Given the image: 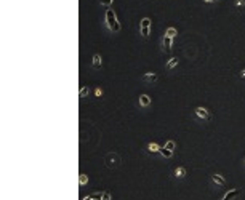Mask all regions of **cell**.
Returning <instances> with one entry per match:
<instances>
[{"mask_svg":"<svg viewBox=\"0 0 245 200\" xmlns=\"http://www.w3.org/2000/svg\"><path fill=\"white\" fill-rule=\"evenodd\" d=\"M103 200H111V194H109V192H104V195H103Z\"/></svg>","mask_w":245,"mask_h":200,"instance_id":"21","label":"cell"},{"mask_svg":"<svg viewBox=\"0 0 245 200\" xmlns=\"http://www.w3.org/2000/svg\"><path fill=\"white\" fill-rule=\"evenodd\" d=\"M88 182V178H87V175H83V173H80V176H79V184L80 186H85Z\"/></svg>","mask_w":245,"mask_h":200,"instance_id":"11","label":"cell"},{"mask_svg":"<svg viewBox=\"0 0 245 200\" xmlns=\"http://www.w3.org/2000/svg\"><path fill=\"white\" fill-rule=\"evenodd\" d=\"M236 5H237V6H244L245 2H244V0H236Z\"/></svg>","mask_w":245,"mask_h":200,"instance_id":"22","label":"cell"},{"mask_svg":"<svg viewBox=\"0 0 245 200\" xmlns=\"http://www.w3.org/2000/svg\"><path fill=\"white\" fill-rule=\"evenodd\" d=\"M165 35H168V37H175L176 35V29L175 27H168L165 30Z\"/></svg>","mask_w":245,"mask_h":200,"instance_id":"17","label":"cell"},{"mask_svg":"<svg viewBox=\"0 0 245 200\" xmlns=\"http://www.w3.org/2000/svg\"><path fill=\"white\" fill-rule=\"evenodd\" d=\"M82 200H93V199H91V197H90V195H87V197H83V199H82Z\"/></svg>","mask_w":245,"mask_h":200,"instance_id":"23","label":"cell"},{"mask_svg":"<svg viewBox=\"0 0 245 200\" xmlns=\"http://www.w3.org/2000/svg\"><path fill=\"white\" fill-rule=\"evenodd\" d=\"M95 94H96L98 98L103 96V90H101V88H96V90H95Z\"/></svg>","mask_w":245,"mask_h":200,"instance_id":"20","label":"cell"},{"mask_svg":"<svg viewBox=\"0 0 245 200\" xmlns=\"http://www.w3.org/2000/svg\"><path fill=\"white\" fill-rule=\"evenodd\" d=\"M139 104L144 106V107H148L149 104H151V98H149L148 94H141V96H139Z\"/></svg>","mask_w":245,"mask_h":200,"instance_id":"7","label":"cell"},{"mask_svg":"<svg viewBox=\"0 0 245 200\" xmlns=\"http://www.w3.org/2000/svg\"><path fill=\"white\" fill-rule=\"evenodd\" d=\"M103 195H104V192H95V194H91L90 197L93 200H103Z\"/></svg>","mask_w":245,"mask_h":200,"instance_id":"15","label":"cell"},{"mask_svg":"<svg viewBox=\"0 0 245 200\" xmlns=\"http://www.w3.org/2000/svg\"><path fill=\"white\" fill-rule=\"evenodd\" d=\"M148 149H149V152H160V147H159L155 143H149L148 144Z\"/></svg>","mask_w":245,"mask_h":200,"instance_id":"10","label":"cell"},{"mask_svg":"<svg viewBox=\"0 0 245 200\" xmlns=\"http://www.w3.org/2000/svg\"><path fill=\"white\" fill-rule=\"evenodd\" d=\"M242 77H245V70H242Z\"/></svg>","mask_w":245,"mask_h":200,"instance_id":"25","label":"cell"},{"mask_svg":"<svg viewBox=\"0 0 245 200\" xmlns=\"http://www.w3.org/2000/svg\"><path fill=\"white\" fill-rule=\"evenodd\" d=\"M162 43H163V50H165V51H170V50H172V43H173V37L163 35Z\"/></svg>","mask_w":245,"mask_h":200,"instance_id":"4","label":"cell"},{"mask_svg":"<svg viewBox=\"0 0 245 200\" xmlns=\"http://www.w3.org/2000/svg\"><path fill=\"white\" fill-rule=\"evenodd\" d=\"M144 79L149 80V82H155V80H157V74H146Z\"/></svg>","mask_w":245,"mask_h":200,"instance_id":"14","label":"cell"},{"mask_svg":"<svg viewBox=\"0 0 245 200\" xmlns=\"http://www.w3.org/2000/svg\"><path fill=\"white\" fill-rule=\"evenodd\" d=\"M112 2H114V0H100V3H101L103 6H106V8H111Z\"/></svg>","mask_w":245,"mask_h":200,"instance_id":"18","label":"cell"},{"mask_svg":"<svg viewBox=\"0 0 245 200\" xmlns=\"http://www.w3.org/2000/svg\"><path fill=\"white\" fill-rule=\"evenodd\" d=\"M175 176H176V178H184V176H186V168L178 167V168L175 170Z\"/></svg>","mask_w":245,"mask_h":200,"instance_id":"8","label":"cell"},{"mask_svg":"<svg viewBox=\"0 0 245 200\" xmlns=\"http://www.w3.org/2000/svg\"><path fill=\"white\" fill-rule=\"evenodd\" d=\"M176 64H178V58H172V59L168 61V64H167V67H168V69H173Z\"/></svg>","mask_w":245,"mask_h":200,"instance_id":"13","label":"cell"},{"mask_svg":"<svg viewBox=\"0 0 245 200\" xmlns=\"http://www.w3.org/2000/svg\"><path fill=\"white\" fill-rule=\"evenodd\" d=\"M196 114H197V117L203 118V120H208V118H210V114H208V111H207L205 107H197Z\"/></svg>","mask_w":245,"mask_h":200,"instance_id":"3","label":"cell"},{"mask_svg":"<svg viewBox=\"0 0 245 200\" xmlns=\"http://www.w3.org/2000/svg\"><path fill=\"white\" fill-rule=\"evenodd\" d=\"M239 194H240V191H239V189H231V191H229V192H227V194L223 197V200H234V199H236Z\"/></svg>","mask_w":245,"mask_h":200,"instance_id":"5","label":"cell"},{"mask_svg":"<svg viewBox=\"0 0 245 200\" xmlns=\"http://www.w3.org/2000/svg\"><path fill=\"white\" fill-rule=\"evenodd\" d=\"M79 94H80V98L87 96V94H88V88H87V87H82V88H80V91H79Z\"/></svg>","mask_w":245,"mask_h":200,"instance_id":"19","label":"cell"},{"mask_svg":"<svg viewBox=\"0 0 245 200\" xmlns=\"http://www.w3.org/2000/svg\"><path fill=\"white\" fill-rule=\"evenodd\" d=\"M203 2H205V3H210V2H213V0H203Z\"/></svg>","mask_w":245,"mask_h":200,"instance_id":"24","label":"cell"},{"mask_svg":"<svg viewBox=\"0 0 245 200\" xmlns=\"http://www.w3.org/2000/svg\"><path fill=\"white\" fill-rule=\"evenodd\" d=\"M101 63H103V61H101V55H93V67H100L101 66Z\"/></svg>","mask_w":245,"mask_h":200,"instance_id":"9","label":"cell"},{"mask_svg":"<svg viewBox=\"0 0 245 200\" xmlns=\"http://www.w3.org/2000/svg\"><path fill=\"white\" fill-rule=\"evenodd\" d=\"M212 181L216 182L218 186H224V184H226V179H224L221 175H216V173H215V175H212Z\"/></svg>","mask_w":245,"mask_h":200,"instance_id":"6","label":"cell"},{"mask_svg":"<svg viewBox=\"0 0 245 200\" xmlns=\"http://www.w3.org/2000/svg\"><path fill=\"white\" fill-rule=\"evenodd\" d=\"M106 26L112 30V32H119V30H120V23H119L117 15H115V11L112 8L106 10Z\"/></svg>","mask_w":245,"mask_h":200,"instance_id":"1","label":"cell"},{"mask_svg":"<svg viewBox=\"0 0 245 200\" xmlns=\"http://www.w3.org/2000/svg\"><path fill=\"white\" fill-rule=\"evenodd\" d=\"M175 147H176V143H175V141H168V143H167L165 144V149H168V151H175Z\"/></svg>","mask_w":245,"mask_h":200,"instance_id":"16","label":"cell"},{"mask_svg":"<svg viewBox=\"0 0 245 200\" xmlns=\"http://www.w3.org/2000/svg\"><path fill=\"white\" fill-rule=\"evenodd\" d=\"M160 154L163 155V157L168 158V157H172V155H173V152H172V151H168V149H165V147H160Z\"/></svg>","mask_w":245,"mask_h":200,"instance_id":"12","label":"cell"},{"mask_svg":"<svg viewBox=\"0 0 245 200\" xmlns=\"http://www.w3.org/2000/svg\"><path fill=\"white\" fill-rule=\"evenodd\" d=\"M139 32L143 37H148L151 34V19L149 18H143L139 23Z\"/></svg>","mask_w":245,"mask_h":200,"instance_id":"2","label":"cell"}]
</instances>
